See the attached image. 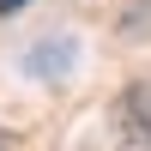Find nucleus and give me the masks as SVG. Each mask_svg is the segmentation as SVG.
Here are the masks:
<instances>
[{"mask_svg": "<svg viewBox=\"0 0 151 151\" xmlns=\"http://www.w3.org/2000/svg\"><path fill=\"white\" fill-rule=\"evenodd\" d=\"M30 0H0V18H12V12H24Z\"/></svg>", "mask_w": 151, "mask_h": 151, "instance_id": "7ed1b4c3", "label": "nucleus"}, {"mask_svg": "<svg viewBox=\"0 0 151 151\" xmlns=\"http://www.w3.org/2000/svg\"><path fill=\"white\" fill-rule=\"evenodd\" d=\"M115 139L127 151H151V85H127L115 97Z\"/></svg>", "mask_w": 151, "mask_h": 151, "instance_id": "f257e3e1", "label": "nucleus"}, {"mask_svg": "<svg viewBox=\"0 0 151 151\" xmlns=\"http://www.w3.org/2000/svg\"><path fill=\"white\" fill-rule=\"evenodd\" d=\"M73 60H79V42L73 36H42V42H30L24 48V79H42V85H55V79H67L73 73Z\"/></svg>", "mask_w": 151, "mask_h": 151, "instance_id": "f03ea898", "label": "nucleus"}]
</instances>
